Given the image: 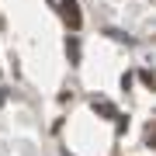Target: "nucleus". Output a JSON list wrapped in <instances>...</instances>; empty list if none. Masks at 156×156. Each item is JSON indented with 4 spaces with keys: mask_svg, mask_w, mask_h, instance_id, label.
<instances>
[{
    "mask_svg": "<svg viewBox=\"0 0 156 156\" xmlns=\"http://www.w3.org/2000/svg\"><path fill=\"white\" fill-rule=\"evenodd\" d=\"M94 111H101V115H108V118H118V111L111 104H108V101H101V97H94Z\"/></svg>",
    "mask_w": 156,
    "mask_h": 156,
    "instance_id": "f03ea898",
    "label": "nucleus"
},
{
    "mask_svg": "<svg viewBox=\"0 0 156 156\" xmlns=\"http://www.w3.org/2000/svg\"><path fill=\"white\" fill-rule=\"evenodd\" d=\"M139 80H142L146 87H153V73H149V69H142V73H139Z\"/></svg>",
    "mask_w": 156,
    "mask_h": 156,
    "instance_id": "20e7f679",
    "label": "nucleus"
},
{
    "mask_svg": "<svg viewBox=\"0 0 156 156\" xmlns=\"http://www.w3.org/2000/svg\"><path fill=\"white\" fill-rule=\"evenodd\" d=\"M59 7H62V17H66V24L76 31L80 24H83V17H80V4H76V0H62Z\"/></svg>",
    "mask_w": 156,
    "mask_h": 156,
    "instance_id": "f257e3e1",
    "label": "nucleus"
},
{
    "mask_svg": "<svg viewBox=\"0 0 156 156\" xmlns=\"http://www.w3.org/2000/svg\"><path fill=\"white\" fill-rule=\"evenodd\" d=\"M66 49H69V59L76 62V59H80V45H76V38H69V42H66Z\"/></svg>",
    "mask_w": 156,
    "mask_h": 156,
    "instance_id": "7ed1b4c3",
    "label": "nucleus"
}]
</instances>
